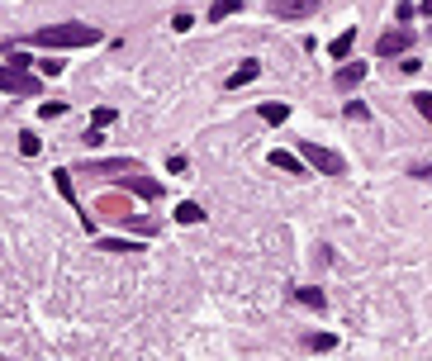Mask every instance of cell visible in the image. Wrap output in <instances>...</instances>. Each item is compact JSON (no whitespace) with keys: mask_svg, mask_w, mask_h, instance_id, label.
<instances>
[{"mask_svg":"<svg viewBox=\"0 0 432 361\" xmlns=\"http://www.w3.org/2000/svg\"><path fill=\"white\" fill-rule=\"evenodd\" d=\"M33 43H38V48H90V43H100V29H90V24H53V29H38Z\"/></svg>","mask_w":432,"mask_h":361,"instance_id":"6da1fadb","label":"cell"},{"mask_svg":"<svg viewBox=\"0 0 432 361\" xmlns=\"http://www.w3.org/2000/svg\"><path fill=\"white\" fill-rule=\"evenodd\" d=\"M304 162L319 167V171H328V176H342V171H347V162L337 153H328V148H319V143H304Z\"/></svg>","mask_w":432,"mask_h":361,"instance_id":"7a4b0ae2","label":"cell"},{"mask_svg":"<svg viewBox=\"0 0 432 361\" xmlns=\"http://www.w3.org/2000/svg\"><path fill=\"white\" fill-rule=\"evenodd\" d=\"M0 91H10V95H38V81L29 77L24 67H0Z\"/></svg>","mask_w":432,"mask_h":361,"instance_id":"3957f363","label":"cell"},{"mask_svg":"<svg viewBox=\"0 0 432 361\" xmlns=\"http://www.w3.org/2000/svg\"><path fill=\"white\" fill-rule=\"evenodd\" d=\"M271 10H275L280 20H309V15L319 10V0H271Z\"/></svg>","mask_w":432,"mask_h":361,"instance_id":"277c9868","label":"cell"},{"mask_svg":"<svg viewBox=\"0 0 432 361\" xmlns=\"http://www.w3.org/2000/svg\"><path fill=\"white\" fill-rule=\"evenodd\" d=\"M408 43H413V33H408V29H394V33H385V38L376 43V52L380 57H394V52H404Z\"/></svg>","mask_w":432,"mask_h":361,"instance_id":"5b68a950","label":"cell"},{"mask_svg":"<svg viewBox=\"0 0 432 361\" xmlns=\"http://www.w3.org/2000/svg\"><path fill=\"white\" fill-rule=\"evenodd\" d=\"M361 77H366V62H347V67L337 72V86L347 91V86H356V81H361Z\"/></svg>","mask_w":432,"mask_h":361,"instance_id":"8992f818","label":"cell"},{"mask_svg":"<svg viewBox=\"0 0 432 361\" xmlns=\"http://www.w3.org/2000/svg\"><path fill=\"white\" fill-rule=\"evenodd\" d=\"M257 72H262V67H257V62H243V67H238V72H233V77H228V91H238V86H247V81L257 77Z\"/></svg>","mask_w":432,"mask_h":361,"instance_id":"52a82bcc","label":"cell"},{"mask_svg":"<svg viewBox=\"0 0 432 361\" xmlns=\"http://www.w3.org/2000/svg\"><path fill=\"white\" fill-rule=\"evenodd\" d=\"M351 43H356V29H347V33H337L328 52H333V57H347V52H351Z\"/></svg>","mask_w":432,"mask_h":361,"instance_id":"ba28073f","label":"cell"},{"mask_svg":"<svg viewBox=\"0 0 432 361\" xmlns=\"http://www.w3.org/2000/svg\"><path fill=\"white\" fill-rule=\"evenodd\" d=\"M176 219H181V224H200V219H205V209L195 205V200H186V205L176 209Z\"/></svg>","mask_w":432,"mask_h":361,"instance_id":"9c48e42d","label":"cell"},{"mask_svg":"<svg viewBox=\"0 0 432 361\" xmlns=\"http://www.w3.org/2000/svg\"><path fill=\"white\" fill-rule=\"evenodd\" d=\"M262 119H266V124H285L290 109H285V105H262Z\"/></svg>","mask_w":432,"mask_h":361,"instance_id":"30bf717a","label":"cell"},{"mask_svg":"<svg viewBox=\"0 0 432 361\" xmlns=\"http://www.w3.org/2000/svg\"><path fill=\"white\" fill-rule=\"evenodd\" d=\"M238 10H243V0H214L209 15H214V20H228V15H238Z\"/></svg>","mask_w":432,"mask_h":361,"instance_id":"8fae6325","label":"cell"},{"mask_svg":"<svg viewBox=\"0 0 432 361\" xmlns=\"http://www.w3.org/2000/svg\"><path fill=\"white\" fill-rule=\"evenodd\" d=\"M271 162H275V167H280V171H299V157H290V153H280V148H275V153H271Z\"/></svg>","mask_w":432,"mask_h":361,"instance_id":"7c38bea8","label":"cell"},{"mask_svg":"<svg viewBox=\"0 0 432 361\" xmlns=\"http://www.w3.org/2000/svg\"><path fill=\"white\" fill-rule=\"evenodd\" d=\"M299 305H309V309H323L328 300L319 295V290H309V285H304V290H299Z\"/></svg>","mask_w":432,"mask_h":361,"instance_id":"4fadbf2b","label":"cell"},{"mask_svg":"<svg viewBox=\"0 0 432 361\" xmlns=\"http://www.w3.org/2000/svg\"><path fill=\"white\" fill-rule=\"evenodd\" d=\"M413 105H418V114H423V119H432V91H418Z\"/></svg>","mask_w":432,"mask_h":361,"instance_id":"5bb4252c","label":"cell"},{"mask_svg":"<svg viewBox=\"0 0 432 361\" xmlns=\"http://www.w3.org/2000/svg\"><path fill=\"white\" fill-rule=\"evenodd\" d=\"M333 342H337V337H333V333H314V337H309V347H314V352H328Z\"/></svg>","mask_w":432,"mask_h":361,"instance_id":"9a60e30c","label":"cell"},{"mask_svg":"<svg viewBox=\"0 0 432 361\" xmlns=\"http://www.w3.org/2000/svg\"><path fill=\"white\" fill-rule=\"evenodd\" d=\"M19 153H24V157L38 153V138H33V133H19Z\"/></svg>","mask_w":432,"mask_h":361,"instance_id":"2e32d148","label":"cell"},{"mask_svg":"<svg viewBox=\"0 0 432 361\" xmlns=\"http://www.w3.org/2000/svg\"><path fill=\"white\" fill-rule=\"evenodd\" d=\"M347 119H371V109H366V105H356V100H347Z\"/></svg>","mask_w":432,"mask_h":361,"instance_id":"e0dca14e","label":"cell"},{"mask_svg":"<svg viewBox=\"0 0 432 361\" xmlns=\"http://www.w3.org/2000/svg\"><path fill=\"white\" fill-rule=\"evenodd\" d=\"M62 109H67V105H62V100H48V105H43V119H57Z\"/></svg>","mask_w":432,"mask_h":361,"instance_id":"ac0fdd59","label":"cell"}]
</instances>
